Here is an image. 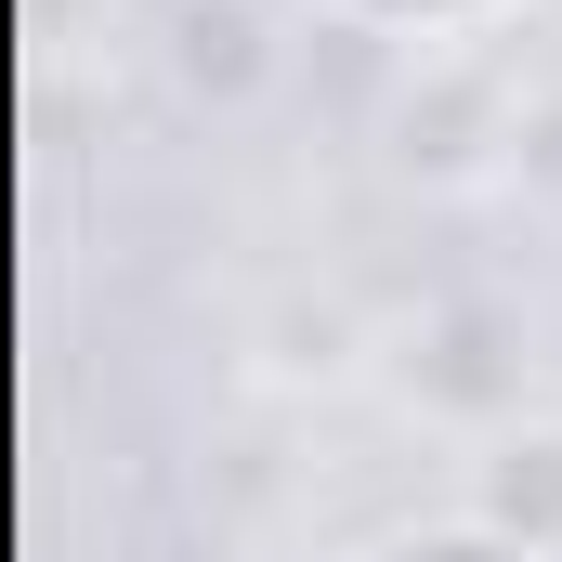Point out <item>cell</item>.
<instances>
[{
	"label": "cell",
	"instance_id": "1",
	"mask_svg": "<svg viewBox=\"0 0 562 562\" xmlns=\"http://www.w3.org/2000/svg\"><path fill=\"white\" fill-rule=\"evenodd\" d=\"M471 510L510 524V537H537V550H562V419H510L497 431L471 458Z\"/></svg>",
	"mask_w": 562,
	"mask_h": 562
},
{
	"label": "cell",
	"instance_id": "2",
	"mask_svg": "<svg viewBox=\"0 0 562 562\" xmlns=\"http://www.w3.org/2000/svg\"><path fill=\"white\" fill-rule=\"evenodd\" d=\"M314 13H340V26H367V40H419V53H471L484 26H510L524 0H314Z\"/></svg>",
	"mask_w": 562,
	"mask_h": 562
},
{
	"label": "cell",
	"instance_id": "3",
	"mask_svg": "<svg viewBox=\"0 0 562 562\" xmlns=\"http://www.w3.org/2000/svg\"><path fill=\"white\" fill-rule=\"evenodd\" d=\"M367 562H562V550L510 537V524H484V510H445V524H406V537H380Z\"/></svg>",
	"mask_w": 562,
	"mask_h": 562
},
{
	"label": "cell",
	"instance_id": "4",
	"mask_svg": "<svg viewBox=\"0 0 562 562\" xmlns=\"http://www.w3.org/2000/svg\"><path fill=\"white\" fill-rule=\"evenodd\" d=\"M236 562H327V550H236Z\"/></svg>",
	"mask_w": 562,
	"mask_h": 562
}]
</instances>
